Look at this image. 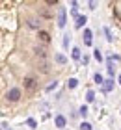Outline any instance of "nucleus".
<instances>
[{
  "instance_id": "f257e3e1",
  "label": "nucleus",
  "mask_w": 121,
  "mask_h": 130,
  "mask_svg": "<svg viewBox=\"0 0 121 130\" xmlns=\"http://www.w3.org/2000/svg\"><path fill=\"white\" fill-rule=\"evenodd\" d=\"M6 99H8L9 102H17V100L21 99V89H17V87H13V89H9L8 93H6Z\"/></svg>"
},
{
  "instance_id": "f03ea898",
  "label": "nucleus",
  "mask_w": 121,
  "mask_h": 130,
  "mask_svg": "<svg viewBox=\"0 0 121 130\" xmlns=\"http://www.w3.org/2000/svg\"><path fill=\"white\" fill-rule=\"evenodd\" d=\"M35 87H37V82H35V78H32V76H26V78H24V89L34 91Z\"/></svg>"
},
{
  "instance_id": "7ed1b4c3",
  "label": "nucleus",
  "mask_w": 121,
  "mask_h": 130,
  "mask_svg": "<svg viewBox=\"0 0 121 130\" xmlns=\"http://www.w3.org/2000/svg\"><path fill=\"white\" fill-rule=\"evenodd\" d=\"M58 26H65V8H58Z\"/></svg>"
},
{
  "instance_id": "20e7f679",
  "label": "nucleus",
  "mask_w": 121,
  "mask_h": 130,
  "mask_svg": "<svg viewBox=\"0 0 121 130\" xmlns=\"http://www.w3.org/2000/svg\"><path fill=\"white\" fill-rule=\"evenodd\" d=\"M39 41L41 43H48L50 41V34L45 32V30H39Z\"/></svg>"
},
{
  "instance_id": "39448f33",
  "label": "nucleus",
  "mask_w": 121,
  "mask_h": 130,
  "mask_svg": "<svg viewBox=\"0 0 121 130\" xmlns=\"http://www.w3.org/2000/svg\"><path fill=\"white\" fill-rule=\"evenodd\" d=\"M56 126L58 128H63L65 126V117L63 115H56Z\"/></svg>"
},
{
  "instance_id": "423d86ee",
  "label": "nucleus",
  "mask_w": 121,
  "mask_h": 130,
  "mask_svg": "<svg viewBox=\"0 0 121 130\" xmlns=\"http://www.w3.org/2000/svg\"><path fill=\"white\" fill-rule=\"evenodd\" d=\"M84 43H86L88 46L91 45V30H86V32H84Z\"/></svg>"
},
{
  "instance_id": "0eeeda50",
  "label": "nucleus",
  "mask_w": 121,
  "mask_h": 130,
  "mask_svg": "<svg viewBox=\"0 0 121 130\" xmlns=\"http://www.w3.org/2000/svg\"><path fill=\"white\" fill-rule=\"evenodd\" d=\"M112 87H114V82H112V80H104V84H102V89L108 93V91H112Z\"/></svg>"
},
{
  "instance_id": "6e6552de",
  "label": "nucleus",
  "mask_w": 121,
  "mask_h": 130,
  "mask_svg": "<svg viewBox=\"0 0 121 130\" xmlns=\"http://www.w3.org/2000/svg\"><path fill=\"white\" fill-rule=\"evenodd\" d=\"M84 24H86V17H76V22H75V26H76V28H82Z\"/></svg>"
},
{
  "instance_id": "1a4fd4ad",
  "label": "nucleus",
  "mask_w": 121,
  "mask_h": 130,
  "mask_svg": "<svg viewBox=\"0 0 121 130\" xmlns=\"http://www.w3.org/2000/svg\"><path fill=\"white\" fill-rule=\"evenodd\" d=\"M93 56H95V60H97V61H101V60H102V54H101V50H99V48H95Z\"/></svg>"
},
{
  "instance_id": "9d476101",
  "label": "nucleus",
  "mask_w": 121,
  "mask_h": 130,
  "mask_svg": "<svg viewBox=\"0 0 121 130\" xmlns=\"http://www.w3.org/2000/svg\"><path fill=\"white\" fill-rule=\"evenodd\" d=\"M86 100H88V102H93V100H95V95H93V91H88V95H86Z\"/></svg>"
},
{
  "instance_id": "9b49d317",
  "label": "nucleus",
  "mask_w": 121,
  "mask_h": 130,
  "mask_svg": "<svg viewBox=\"0 0 121 130\" xmlns=\"http://www.w3.org/2000/svg\"><path fill=\"white\" fill-rule=\"evenodd\" d=\"M80 130H91V125H89V123H86V121H84L82 125H80Z\"/></svg>"
},
{
  "instance_id": "f8f14e48",
  "label": "nucleus",
  "mask_w": 121,
  "mask_h": 130,
  "mask_svg": "<svg viewBox=\"0 0 121 130\" xmlns=\"http://www.w3.org/2000/svg\"><path fill=\"white\" fill-rule=\"evenodd\" d=\"M76 84H78V80H76V78H71V80L67 82V86H69V87H76Z\"/></svg>"
},
{
  "instance_id": "ddd939ff",
  "label": "nucleus",
  "mask_w": 121,
  "mask_h": 130,
  "mask_svg": "<svg viewBox=\"0 0 121 130\" xmlns=\"http://www.w3.org/2000/svg\"><path fill=\"white\" fill-rule=\"evenodd\" d=\"M73 58H75V60H80V50L78 48H73Z\"/></svg>"
},
{
  "instance_id": "4468645a",
  "label": "nucleus",
  "mask_w": 121,
  "mask_h": 130,
  "mask_svg": "<svg viewBox=\"0 0 121 130\" xmlns=\"http://www.w3.org/2000/svg\"><path fill=\"white\" fill-rule=\"evenodd\" d=\"M56 61L58 63H65V56L63 54H56Z\"/></svg>"
},
{
  "instance_id": "2eb2a0df",
  "label": "nucleus",
  "mask_w": 121,
  "mask_h": 130,
  "mask_svg": "<svg viewBox=\"0 0 121 130\" xmlns=\"http://www.w3.org/2000/svg\"><path fill=\"white\" fill-rule=\"evenodd\" d=\"M93 80L97 82V84H104V80H102V76H101V74H95V76H93Z\"/></svg>"
},
{
  "instance_id": "dca6fc26",
  "label": "nucleus",
  "mask_w": 121,
  "mask_h": 130,
  "mask_svg": "<svg viewBox=\"0 0 121 130\" xmlns=\"http://www.w3.org/2000/svg\"><path fill=\"white\" fill-rule=\"evenodd\" d=\"M28 126H30V128H35V126H37V123H35V119H28Z\"/></svg>"
},
{
  "instance_id": "f3484780",
  "label": "nucleus",
  "mask_w": 121,
  "mask_h": 130,
  "mask_svg": "<svg viewBox=\"0 0 121 130\" xmlns=\"http://www.w3.org/2000/svg\"><path fill=\"white\" fill-rule=\"evenodd\" d=\"M108 73L114 74V65H112V60H108Z\"/></svg>"
},
{
  "instance_id": "a211bd4d",
  "label": "nucleus",
  "mask_w": 121,
  "mask_h": 130,
  "mask_svg": "<svg viewBox=\"0 0 121 130\" xmlns=\"http://www.w3.org/2000/svg\"><path fill=\"white\" fill-rule=\"evenodd\" d=\"M104 34H106V39L108 41H112L114 37H112V34H110V30H108V28H104Z\"/></svg>"
},
{
  "instance_id": "6ab92c4d",
  "label": "nucleus",
  "mask_w": 121,
  "mask_h": 130,
  "mask_svg": "<svg viewBox=\"0 0 121 130\" xmlns=\"http://www.w3.org/2000/svg\"><path fill=\"white\" fill-rule=\"evenodd\" d=\"M86 113H88V106H82V108H80V115L86 117Z\"/></svg>"
},
{
  "instance_id": "aec40b11",
  "label": "nucleus",
  "mask_w": 121,
  "mask_h": 130,
  "mask_svg": "<svg viewBox=\"0 0 121 130\" xmlns=\"http://www.w3.org/2000/svg\"><path fill=\"white\" fill-rule=\"evenodd\" d=\"M28 24H30V26H32V28H37V26H39V24H37V21H35V19H32V21H30V22H28Z\"/></svg>"
},
{
  "instance_id": "412c9836",
  "label": "nucleus",
  "mask_w": 121,
  "mask_h": 130,
  "mask_svg": "<svg viewBox=\"0 0 121 130\" xmlns=\"http://www.w3.org/2000/svg\"><path fill=\"white\" fill-rule=\"evenodd\" d=\"M119 84H121V76H119Z\"/></svg>"
}]
</instances>
